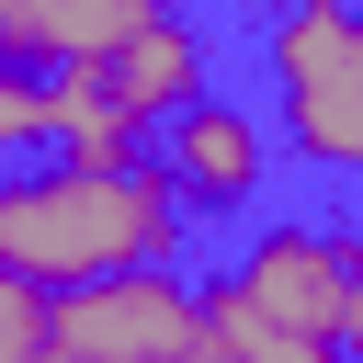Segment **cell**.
<instances>
[{"instance_id":"cell-1","label":"cell","mask_w":363,"mask_h":363,"mask_svg":"<svg viewBox=\"0 0 363 363\" xmlns=\"http://www.w3.org/2000/svg\"><path fill=\"white\" fill-rule=\"evenodd\" d=\"M182 227H193V204L147 147L136 159L45 147V159H23L0 182V272H34L45 295L102 284V272H147V261L182 250Z\"/></svg>"},{"instance_id":"cell-7","label":"cell","mask_w":363,"mask_h":363,"mask_svg":"<svg viewBox=\"0 0 363 363\" xmlns=\"http://www.w3.org/2000/svg\"><path fill=\"white\" fill-rule=\"evenodd\" d=\"M102 68H113V91H125L147 125H159V113H182V102L204 91V57H193V34H182L170 11H159V23H136V34H125Z\"/></svg>"},{"instance_id":"cell-8","label":"cell","mask_w":363,"mask_h":363,"mask_svg":"<svg viewBox=\"0 0 363 363\" xmlns=\"http://www.w3.org/2000/svg\"><path fill=\"white\" fill-rule=\"evenodd\" d=\"M45 147H57V68H34V57L0 45V182L23 159H45Z\"/></svg>"},{"instance_id":"cell-10","label":"cell","mask_w":363,"mask_h":363,"mask_svg":"<svg viewBox=\"0 0 363 363\" xmlns=\"http://www.w3.org/2000/svg\"><path fill=\"white\" fill-rule=\"evenodd\" d=\"M57 352V295L34 272H0V363H45Z\"/></svg>"},{"instance_id":"cell-3","label":"cell","mask_w":363,"mask_h":363,"mask_svg":"<svg viewBox=\"0 0 363 363\" xmlns=\"http://www.w3.org/2000/svg\"><path fill=\"white\" fill-rule=\"evenodd\" d=\"M182 352H216V318L170 261L57 295V363H182Z\"/></svg>"},{"instance_id":"cell-2","label":"cell","mask_w":363,"mask_h":363,"mask_svg":"<svg viewBox=\"0 0 363 363\" xmlns=\"http://www.w3.org/2000/svg\"><path fill=\"white\" fill-rule=\"evenodd\" d=\"M284 147L329 182H363V0H284L261 34Z\"/></svg>"},{"instance_id":"cell-5","label":"cell","mask_w":363,"mask_h":363,"mask_svg":"<svg viewBox=\"0 0 363 363\" xmlns=\"http://www.w3.org/2000/svg\"><path fill=\"white\" fill-rule=\"evenodd\" d=\"M147 159L182 182L193 216H227V204H250V193L272 182V136H261L238 102H216V91H193L182 113H159V125H147Z\"/></svg>"},{"instance_id":"cell-11","label":"cell","mask_w":363,"mask_h":363,"mask_svg":"<svg viewBox=\"0 0 363 363\" xmlns=\"http://www.w3.org/2000/svg\"><path fill=\"white\" fill-rule=\"evenodd\" d=\"M340 340L363 352V261H352V306H340Z\"/></svg>"},{"instance_id":"cell-4","label":"cell","mask_w":363,"mask_h":363,"mask_svg":"<svg viewBox=\"0 0 363 363\" xmlns=\"http://www.w3.org/2000/svg\"><path fill=\"white\" fill-rule=\"evenodd\" d=\"M352 261H363V238H340V227H272V238H250V261L227 272V295H250L261 318H284V329H306L329 352L340 306H352Z\"/></svg>"},{"instance_id":"cell-6","label":"cell","mask_w":363,"mask_h":363,"mask_svg":"<svg viewBox=\"0 0 363 363\" xmlns=\"http://www.w3.org/2000/svg\"><path fill=\"white\" fill-rule=\"evenodd\" d=\"M170 0H0V45L34 57V68H79V57H113Z\"/></svg>"},{"instance_id":"cell-9","label":"cell","mask_w":363,"mask_h":363,"mask_svg":"<svg viewBox=\"0 0 363 363\" xmlns=\"http://www.w3.org/2000/svg\"><path fill=\"white\" fill-rule=\"evenodd\" d=\"M204 318H216V352H238V363H318V340L306 329H284V318H261L250 295H204Z\"/></svg>"}]
</instances>
